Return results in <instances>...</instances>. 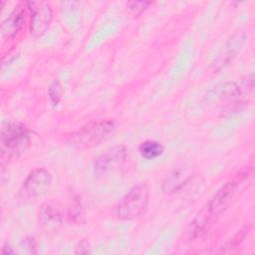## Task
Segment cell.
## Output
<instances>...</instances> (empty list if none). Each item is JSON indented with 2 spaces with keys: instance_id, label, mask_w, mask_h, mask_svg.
Listing matches in <instances>:
<instances>
[{
  "instance_id": "cell-1",
  "label": "cell",
  "mask_w": 255,
  "mask_h": 255,
  "mask_svg": "<svg viewBox=\"0 0 255 255\" xmlns=\"http://www.w3.org/2000/svg\"><path fill=\"white\" fill-rule=\"evenodd\" d=\"M149 202V189L145 183L132 186L113 207L112 214L119 220L130 221L140 217Z\"/></svg>"
},
{
  "instance_id": "cell-2",
  "label": "cell",
  "mask_w": 255,
  "mask_h": 255,
  "mask_svg": "<svg viewBox=\"0 0 255 255\" xmlns=\"http://www.w3.org/2000/svg\"><path fill=\"white\" fill-rule=\"evenodd\" d=\"M30 144L27 128L18 122L3 123L1 128V157L11 159L25 152Z\"/></svg>"
},
{
  "instance_id": "cell-3",
  "label": "cell",
  "mask_w": 255,
  "mask_h": 255,
  "mask_svg": "<svg viewBox=\"0 0 255 255\" xmlns=\"http://www.w3.org/2000/svg\"><path fill=\"white\" fill-rule=\"evenodd\" d=\"M116 128L115 121L92 122L68 137V143L74 147L85 149L99 144Z\"/></svg>"
},
{
  "instance_id": "cell-4",
  "label": "cell",
  "mask_w": 255,
  "mask_h": 255,
  "mask_svg": "<svg viewBox=\"0 0 255 255\" xmlns=\"http://www.w3.org/2000/svg\"><path fill=\"white\" fill-rule=\"evenodd\" d=\"M52 184V174L45 168L32 170L24 180L20 195L25 199L37 198L46 194Z\"/></svg>"
},
{
  "instance_id": "cell-5",
  "label": "cell",
  "mask_w": 255,
  "mask_h": 255,
  "mask_svg": "<svg viewBox=\"0 0 255 255\" xmlns=\"http://www.w3.org/2000/svg\"><path fill=\"white\" fill-rule=\"evenodd\" d=\"M26 5L31 12L30 33L35 38L42 37L51 25L53 19L52 8L46 1H28Z\"/></svg>"
},
{
  "instance_id": "cell-6",
  "label": "cell",
  "mask_w": 255,
  "mask_h": 255,
  "mask_svg": "<svg viewBox=\"0 0 255 255\" xmlns=\"http://www.w3.org/2000/svg\"><path fill=\"white\" fill-rule=\"evenodd\" d=\"M128 155V149L125 145H116L99 155L94 162V169L97 175H105L120 169Z\"/></svg>"
},
{
  "instance_id": "cell-7",
  "label": "cell",
  "mask_w": 255,
  "mask_h": 255,
  "mask_svg": "<svg viewBox=\"0 0 255 255\" xmlns=\"http://www.w3.org/2000/svg\"><path fill=\"white\" fill-rule=\"evenodd\" d=\"M238 183V180H230L217 190L214 196L207 203L212 215L220 214L227 207L237 190Z\"/></svg>"
},
{
  "instance_id": "cell-8",
  "label": "cell",
  "mask_w": 255,
  "mask_h": 255,
  "mask_svg": "<svg viewBox=\"0 0 255 255\" xmlns=\"http://www.w3.org/2000/svg\"><path fill=\"white\" fill-rule=\"evenodd\" d=\"M25 21V7L18 5L8 17L1 23V34L3 38L11 39L15 37L21 30Z\"/></svg>"
},
{
  "instance_id": "cell-9",
  "label": "cell",
  "mask_w": 255,
  "mask_h": 255,
  "mask_svg": "<svg viewBox=\"0 0 255 255\" xmlns=\"http://www.w3.org/2000/svg\"><path fill=\"white\" fill-rule=\"evenodd\" d=\"M39 221L47 230H58L63 223V216L60 208L52 202L43 203L39 209Z\"/></svg>"
},
{
  "instance_id": "cell-10",
  "label": "cell",
  "mask_w": 255,
  "mask_h": 255,
  "mask_svg": "<svg viewBox=\"0 0 255 255\" xmlns=\"http://www.w3.org/2000/svg\"><path fill=\"white\" fill-rule=\"evenodd\" d=\"M190 178V173L184 169H174L163 181L162 188L165 192H174L182 187Z\"/></svg>"
},
{
  "instance_id": "cell-11",
  "label": "cell",
  "mask_w": 255,
  "mask_h": 255,
  "mask_svg": "<svg viewBox=\"0 0 255 255\" xmlns=\"http://www.w3.org/2000/svg\"><path fill=\"white\" fill-rule=\"evenodd\" d=\"M211 215H212V213L209 209V206H208V204H206L198 212V214L194 217V219L192 220V222L189 225L188 233H189L190 238L197 237L198 235H200L205 230Z\"/></svg>"
},
{
  "instance_id": "cell-12",
  "label": "cell",
  "mask_w": 255,
  "mask_h": 255,
  "mask_svg": "<svg viewBox=\"0 0 255 255\" xmlns=\"http://www.w3.org/2000/svg\"><path fill=\"white\" fill-rule=\"evenodd\" d=\"M240 93H241V90L239 86H237L233 82H227L217 86L212 91H210L208 94V97L211 96L221 100H231L239 97Z\"/></svg>"
},
{
  "instance_id": "cell-13",
  "label": "cell",
  "mask_w": 255,
  "mask_h": 255,
  "mask_svg": "<svg viewBox=\"0 0 255 255\" xmlns=\"http://www.w3.org/2000/svg\"><path fill=\"white\" fill-rule=\"evenodd\" d=\"M246 36L244 33L238 32L236 34H234L227 42L226 47H225V54L223 56L222 59V64H226L228 63L233 57L236 56V54L239 52V50L241 49V47L243 46L244 42H245Z\"/></svg>"
},
{
  "instance_id": "cell-14",
  "label": "cell",
  "mask_w": 255,
  "mask_h": 255,
  "mask_svg": "<svg viewBox=\"0 0 255 255\" xmlns=\"http://www.w3.org/2000/svg\"><path fill=\"white\" fill-rule=\"evenodd\" d=\"M138 151L142 158L150 160L160 156L164 151V146L156 140H145L139 144Z\"/></svg>"
},
{
  "instance_id": "cell-15",
  "label": "cell",
  "mask_w": 255,
  "mask_h": 255,
  "mask_svg": "<svg viewBox=\"0 0 255 255\" xmlns=\"http://www.w3.org/2000/svg\"><path fill=\"white\" fill-rule=\"evenodd\" d=\"M63 87L61 85V83L59 81H54L50 87H49V90H48V93H49V97H50V100L52 102V104L54 106H57L62 98V95H63Z\"/></svg>"
},
{
  "instance_id": "cell-16",
  "label": "cell",
  "mask_w": 255,
  "mask_h": 255,
  "mask_svg": "<svg viewBox=\"0 0 255 255\" xmlns=\"http://www.w3.org/2000/svg\"><path fill=\"white\" fill-rule=\"evenodd\" d=\"M20 249L22 250V252L25 253H30V254H36L37 253V243L34 237L31 236H27L24 237L20 244H19Z\"/></svg>"
},
{
  "instance_id": "cell-17",
  "label": "cell",
  "mask_w": 255,
  "mask_h": 255,
  "mask_svg": "<svg viewBox=\"0 0 255 255\" xmlns=\"http://www.w3.org/2000/svg\"><path fill=\"white\" fill-rule=\"evenodd\" d=\"M150 4L151 2L149 1H129L127 3V8L133 15H138Z\"/></svg>"
},
{
  "instance_id": "cell-18",
  "label": "cell",
  "mask_w": 255,
  "mask_h": 255,
  "mask_svg": "<svg viewBox=\"0 0 255 255\" xmlns=\"http://www.w3.org/2000/svg\"><path fill=\"white\" fill-rule=\"evenodd\" d=\"M89 252H90V245H89V242L86 240L81 241L76 247L77 254H87Z\"/></svg>"
},
{
  "instance_id": "cell-19",
  "label": "cell",
  "mask_w": 255,
  "mask_h": 255,
  "mask_svg": "<svg viewBox=\"0 0 255 255\" xmlns=\"http://www.w3.org/2000/svg\"><path fill=\"white\" fill-rule=\"evenodd\" d=\"M2 253H3V254H13V253H14V250H13L10 246L4 245V246L2 247Z\"/></svg>"
}]
</instances>
